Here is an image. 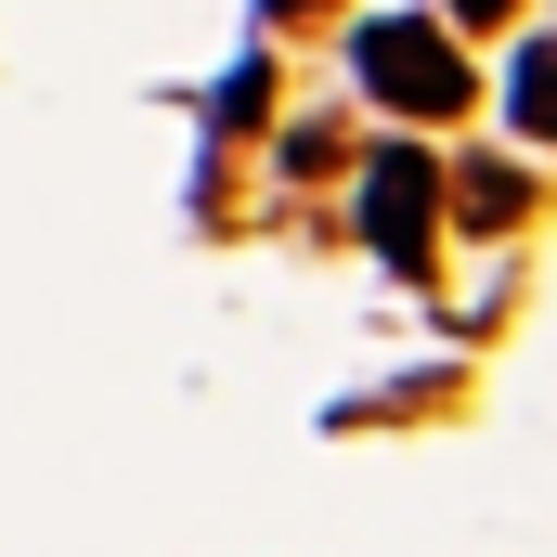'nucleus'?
Masks as SVG:
<instances>
[{"mask_svg":"<svg viewBox=\"0 0 557 557\" xmlns=\"http://www.w3.org/2000/svg\"><path fill=\"white\" fill-rule=\"evenodd\" d=\"M350 78H363L389 117H416V131H454V117L480 104L467 39H441L428 13H376V26H350Z\"/></svg>","mask_w":557,"mask_h":557,"instance_id":"1","label":"nucleus"},{"mask_svg":"<svg viewBox=\"0 0 557 557\" xmlns=\"http://www.w3.org/2000/svg\"><path fill=\"white\" fill-rule=\"evenodd\" d=\"M363 247L389 273H428V247H441V156L428 143H376L363 156Z\"/></svg>","mask_w":557,"mask_h":557,"instance_id":"2","label":"nucleus"},{"mask_svg":"<svg viewBox=\"0 0 557 557\" xmlns=\"http://www.w3.org/2000/svg\"><path fill=\"white\" fill-rule=\"evenodd\" d=\"M285 169H298V182H324V169H350V131H337V117H311V131H285Z\"/></svg>","mask_w":557,"mask_h":557,"instance_id":"3","label":"nucleus"},{"mask_svg":"<svg viewBox=\"0 0 557 557\" xmlns=\"http://www.w3.org/2000/svg\"><path fill=\"white\" fill-rule=\"evenodd\" d=\"M506 117H519V143H545V39L519 52V78H506Z\"/></svg>","mask_w":557,"mask_h":557,"instance_id":"4","label":"nucleus"},{"mask_svg":"<svg viewBox=\"0 0 557 557\" xmlns=\"http://www.w3.org/2000/svg\"><path fill=\"white\" fill-rule=\"evenodd\" d=\"M221 131H260V52H247V65L221 78Z\"/></svg>","mask_w":557,"mask_h":557,"instance_id":"5","label":"nucleus"},{"mask_svg":"<svg viewBox=\"0 0 557 557\" xmlns=\"http://www.w3.org/2000/svg\"><path fill=\"white\" fill-rule=\"evenodd\" d=\"M506 13H519V0H454V26H506Z\"/></svg>","mask_w":557,"mask_h":557,"instance_id":"6","label":"nucleus"},{"mask_svg":"<svg viewBox=\"0 0 557 557\" xmlns=\"http://www.w3.org/2000/svg\"><path fill=\"white\" fill-rule=\"evenodd\" d=\"M260 13H273V26H298V13H324V0H260Z\"/></svg>","mask_w":557,"mask_h":557,"instance_id":"7","label":"nucleus"}]
</instances>
